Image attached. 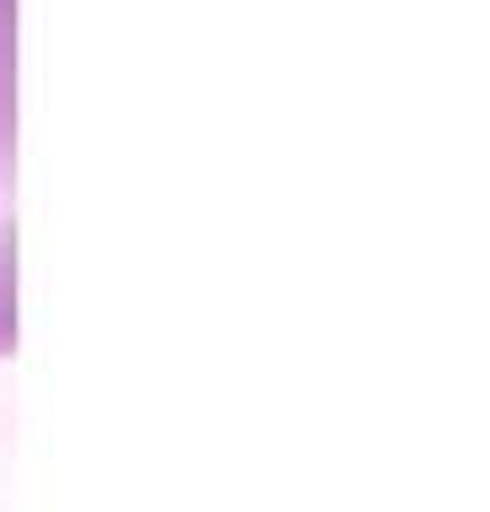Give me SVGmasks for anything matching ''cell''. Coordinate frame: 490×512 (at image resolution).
<instances>
[{"instance_id": "obj_1", "label": "cell", "mask_w": 490, "mask_h": 512, "mask_svg": "<svg viewBox=\"0 0 490 512\" xmlns=\"http://www.w3.org/2000/svg\"><path fill=\"white\" fill-rule=\"evenodd\" d=\"M17 0H0V356L17 351Z\"/></svg>"}]
</instances>
